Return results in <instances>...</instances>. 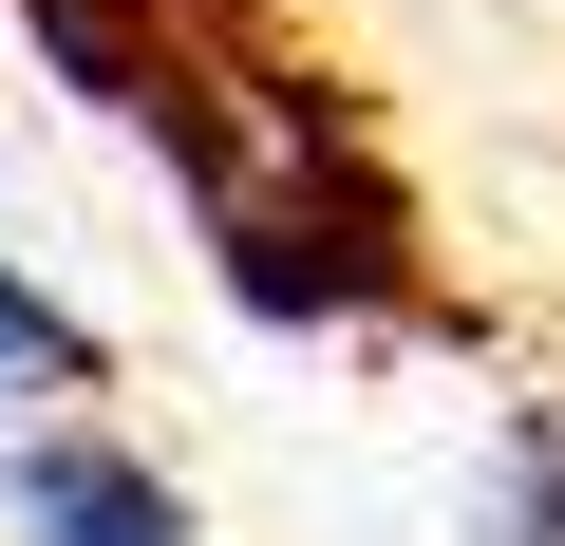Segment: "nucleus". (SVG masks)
Wrapping results in <instances>:
<instances>
[{
	"instance_id": "f257e3e1",
	"label": "nucleus",
	"mask_w": 565,
	"mask_h": 546,
	"mask_svg": "<svg viewBox=\"0 0 565 546\" xmlns=\"http://www.w3.org/2000/svg\"><path fill=\"white\" fill-rule=\"evenodd\" d=\"M151 132L207 189V264H226L245 321H377V302H415V226H396V189L359 170V132L302 76H245V57L189 39Z\"/></svg>"
},
{
	"instance_id": "39448f33",
	"label": "nucleus",
	"mask_w": 565,
	"mask_h": 546,
	"mask_svg": "<svg viewBox=\"0 0 565 546\" xmlns=\"http://www.w3.org/2000/svg\"><path fill=\"white\" fill-rule=\"evenodd\" d=\"M490 546H565V396H509V433H490Z\"/></svg>"
},
{
	"instance_id": "7ed1b4c3",
	"label": "nucleus",
	"mask_w": 565,
	"mask_h": 546,
	"mask_svg": "<svg viewBox=\"0 0 565 546\" xmlns=\"http://www.w3.org/2000/svg\"><path fill=\"white\" fill-rule=\"evenodd\" d=\"M207 20H245V0H20V39H39V57L95 95V114H132V132H151L170 57H189Z\"/></svg>"
},
{
	"instance_id": "f03ea898",
	"label": "nucleus",
	"mask_w": 565,
	"mask_h": 546,
	"mask_svg": "<svg viewBox=\"0 0 565 546\" xmlns=\"http://www.w3.org/2000/svg\"><path fill=\"white\" fill-rule=\"evenodd\" d=\"M0 527H20V546H189V490L132 433L39 415V433H0Z\"/></svg>"
},
{
	"instance_id": "20e7f679",
	"label": "nucleus",
	"mask_w": 565,
	"mask_h": 546,
	"mask_svg": "<svg viewBox=\"0 0 565 546\" xmlns=\"http://www.w3.org/2000/svg\"><path fill=\"white\" fill-rule=\"evenodd\" d=\"M95 377H114V358H95V321H76L57 283H39L20 245H0V415H20V396H39V415H76Z\"/></svg>"
}]
</instances>
